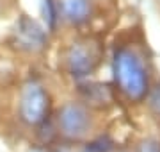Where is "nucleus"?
I'll list each match as a JSON object with an SVG mask.
<instances>
[{
    "mask_svg": "<svg viewBox=\"0 0 160 152\" xmlns=\"http://www.w3.org/2000/svg\"><path fill=\"white\" fill-rule=\"evenodd\" d=\"M116 81L121 91L132 100H141L148 93V75L141 59L130 50H119L114 59Z\"/></svg>",
    "mask_w": 160,
    "mask_h": 152,
    "instance_id": "f257e3e1",
    "label": "nucleus"
},
{
    "mask_svg": "<svg viewBox=\"0 0 160 152\" xmlns=\"http://www.w3.org/2000/svg\"><path fill=\"white\" fill-rule=\"evenodd\" d=\"M14 43L18 48L25 52H39L46 45V34L34 20L29 16H22L14 29Z\"/></svg>",
    "mask_w": 160,
    "mask_h": 152,
    "instance_id": "39448f33",
    "label": "nucleus"
},
{
    "mask_svg": "<svg viewBox=\"0 0 160 152\" xmlns=\"http://www.w3.org/2000/svg\"><path fill=\"white\" fill-rule=\"evenodd\" d=\"M137 152H160V143L158 141H153V140H148L139 145Z\"/></svg>",
    "mask_w": 160,
    "mask_h": 152,
    "instance_id": "0eeeda50",
    "label": "nucleus"
},
{
    "mask_svg": "<svg viewBox=\"0 0 160 152\" xmlns=\"http://www.w3.org/2000/svg\"><path fill=\"white\" fill-rule=\"evenodd\" d=\"M59 129L66 138L78 140L91 129V115L82 104L68 102L59 111Z\"/></svg>",
    "mask_w": 160,
    "mask_h": 152,
    "instance_id": "20e7f679",
    "label": "nucleus"
},
{
    "mask_svg": "<svg viewBox=\"0 0 160 152\" xmlns=\"http://www.w3.org/2000/svg\"><path fill=\"white\" fill-rule=\"evenodd\" d=\"M48 93L38 82H27L20 95V118L29 125H38L48 115Z\"/></svg>",
    "mask_w": 160,
    "mask_h": 152,
    "instance_id": "7ed1b4c3",
    "label": "nucleus"
},
{
    "mask_svg": "<svg viewBox=\"0 0 160 152\" xmlns=\"http://www.w3.org/2000/svg\"><path fill=\"white\" fill-rule=\"evenodd\" d=\"M158 106H160V102H158Z\"/></svg>",
    "mask_w": 160,
    "mask_h": 152,
    "instance_id": "6e6552de",
    "label": "nucleus"
},
{
    "mask_svg": "<svg viewBox=\"0 0 160 152\" xmlns=\"http://www.w3.org/2000/svg\"><path fill=\"white\" fill-rule=\"evenodd\" d=\"M66 68L73 77H86L98 68L102 61V50L100 45L94 41H77L66 52Z\"/></svg>",
    "mask_w": 160,
    "mask_h": 152,
    "instance_id": "f03ea898",
    "label": "nucleus"
},
{
    "mask_svg": "<svg viewBox=\"0 0 160 152\" xmlns=\"http://www.w3.org/2000/svg\"><path fill=\"white\" fill-rule=\"evenodd\" d=\"M62 14L75 25L84 24L91 14V0H62Z\"/></svg>",
    "mask_w": 160,
    "mask_h": 152,
    "instance_id": "423d86ee",
    "label": "nucleus"
}]
</instances>
